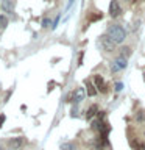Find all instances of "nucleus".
<instances>
[{
    "mask_svg": "<svg viewBox=\"0 0 145 150\" xmlns=\"http://www.w3.org/2000/svg\"><path fill=\"white\" fill-rule=\"evenodd\" d=\"M61 150H75V145L72 142H64L61 145Z\"/></svg>",
    "mask_w": 145,
    "mask_h": 150,
    "instance_id": "obj_13",
    "label": "nucleus"
},
{
    "mask_svg": "<svg viewBox=\"0 0 145 150\" xmlns=\"http://www.w3.org/2000/svg\"><path fill=\"white\" fill-rule=\"evenodd\" d=\"M73 2H75V0H69V3H67V9H69V8H72Z\"/></svg>",
    "mask_w": 145,
    "mask_h": 150,
    "instance_id": "obj_19",
    "label": "nucleus"
},
{
    "mask_svg": "<svg viewBox=\"0 0 145 150\" xmlns=\"http://www.w3.org/2000/svg\"><path fill=\"white\" fill-rule=\"evenodd\" d=\"M23 144H25V138H22V136H17V138H11V139L8 141V147H9V149H13V150H19Z\"/></svg>",
    "mask_w": 145,
    "mask_h": 150,
    "instance_id": "obj_4",
    "label": "nucleus"
},
{
    "mask_svg": "<svg viewBox=\"0 0 145 150\" xmlns=\"http://www.w3.org/2000/svg\"><path fill=\"white\" fill-rule=\"evenodd\" d=\"M97 111H98L97 105H92V106H91V108H89V110H87V112H86V119H87V120H91L92 117L97 114Z\"/></svg>",
    "mask_w": 145,
    "mask_h": 150,
    "instance_id": "obj_10",
    "label": "nucleus"
},
{
    "mask_svg": "<svg viewBox=\"0 0 145 150\" xmlns=\"http://www.w3.org/2000/svg\"><path fill=\"white\" fill-rule=\"evenodd\" d=\"M114 86H115L114 89H115V91H117V92H119V91H122V89H123V83H120V81H117V83L114 84Z\"/></svg>",
    "mask_w": 145,
    "mask_h": 150,
    "instance_id": "obj_15",
    "label": "nucleus"
},
{
    "mask_svg": "<svg viewBox=\"0 0 145 150\" xmlns=\"http://www.w3.org/2000/svg\"><path fill=\"white\" fill-rule=\"evenodd\" d=\"M50 25V19H44V21H42V27H44V28H47V27H49Z\"/></svg>",
    "mask_w": 145,
    "mask_h": 150,
    "instance_id": "obj_18",
    "label": "nucleus"
},
{
    "mask_svg": "<svg viewBox=\"0 0 145 150\" xmlns=\"http://www.w3.org/2000/svg\"><path fill=\"white\" fill-rule=\"evenodd\" d=\"M130 55H131V49H130V47H122V49H120V58L128 59Z\"/></svg>",
    "mask_w": 145,
    "mask_h": 150,
    "instance_id": "obj_11",
    "label": "nucleus"
},
{
    "mask_svg": "<svg viewBox=\"0 0 145 150\" xmlns=\"http://www.w3.org/2000/svg\"><path fill=\"white\" fill-rule=\"evenodd\" d=\"M144 81H145V72H144Z\"/></svg>",
    "mask_w": 145,
    "mask_h": 150,
    "instance_id": "obj_21",
    "label": "nucleus"
},
{
    "mask_svg": "<svg viewBox=\"0 0 145 150\" xmlns=\"http://www.w3.org/2000/svg\"><path fill=\"white\" fill-rule=\"evenodd\" d=\"M5 120H6V116H5V114H0V128H2V127H3Z\"/></svg>",
    "mask_w": 145,
    "mask_h": 150,
    "instance_id": "obj_17",
    "label": "nucleus"
},
{
    "mask_svg": "<svg viewBox=\"0 0 145 150\" xmlns=\"http://www.w3.org/2000/svg\"><path fill=\"white\" fill-rule=\"evenodd\" d=\"M126 64H128V63H126V59H125V58H120V56H119L117 59L112 61V64H111V70L115 74V72H119V70L125 69V67H126Z\"/></svg>",
    "mask_w": 145,
    "mask_h": 150,
    "instance_id": "obj_5",
    "label": "nucleus"
},
{
    "mask_svg": "<svg viewBox=\"0 0 145 150\" xmlns=\"http://www.w3.org/2000/svg\"><path fill=\"white\" fill-rule=\"evenodd\" d=\"M0 150H2V149H0Z\"/></svg>",
    "mask_w": 145,
    "mask_h": 150,
    "instance_id": "obj_23",
    "label": "nucleus"
},
{
    "mask_svg": "<svg viewBox=\"0 0 145 150\" xmlns=\"http://www.w3.org/2000/svg\"><path fill=\"white\" fill-rule=\"evenodd\" d=\"M86 94H87V96L89 97H94V96H95V94H97V89H95V86H94V84L91 83V81H89V80H86Z\"/></svg>",
    "mask_w": 145,
    "mask_h": 150,
    "instance_id": "obj_9",
    "label": "nucleus"
},
{
    "mask_svg": "<svg viewBox=\"0 0 145 150\" xmlns=\"http://www.w3.org/2000/svg\"><path fill=\"white\" fill-rule=\"evenodd\" d=\"M84 96H86V91L84 88H77L75 91L67 97V102H73V103H80L84 100Z\"/></svg>",
    "mask_w": 145,
    "mask_h": 150,
    "instance_id": "obj_2",
    "label": "nucleus"
},
{
    "mask_svg": "<svg viewBox=\"0 0 145 150\" xmlns=\"http://www.w3.org/2000/svg\"><path fill=\"white\" fill-rule=\"evenodd\" d=\"M100 45H101V49L106 50V52H114V49H115V42L112 41L109 36H103L100 39Z\"/></svg>",
    "mask_w": 145,
    "mask_h": 150,
    "instance_id": "obj_3",
    "label": "nucleus"
},
{
    "mask_svg": "<svg viewBox=\"0 0 145 150\" xmlns=\"http://www.w3.org/2000/svg\"><path fill=\"white\" fill-rule=\"evenodd\" d=\"M94 81H95V86L98 88V91L100 92H103V94H106V86H105V80H103V77L101 75H95L94 77Z\"/></svg>",
    "mask_w": 145,
    "mask_h": 150,
    "instance_id": "obj_7",
    "label": "nucleus"
},
{
    "mask_svg": "<svg viewBox=\"0 0 145 150\" xmlns=\"http://www.w3.org/2000/svg\"><path fill=\"white\" fill-rule=\"evenodd\" d=\"M6 25H8V19L0 14V31H3L5 28H6Z\"/></svg>",
    "mask_w": 145,
    "mask_h": 150,
    "instance_id": "obj_12",
    "label": "nucleus"
},
{
    "mask_svg": "<svg viewBox=\"0 0 145 150\" xmlns=\"http://www.w3.org/2000/svg\"><path fill=\"white\" fill-rule=\"evenodd\" d=\"M131 2H134V0H131Z\"/></svg>",
    "mask_w": 145,
    "mask_h": 150,
    "instance_id": "obj_22",
    "label": "nucleus"
},
{
    "mask_svg": "<svg viewBox=\"0 0 145 150\" xmlns=\"http://www.w3.org/2000/svg\"><path fill=\"white\" fill-rule=\"evenodd\" d=\"M98 19H101V14H95V16H94V14H92V16L91 17H89V21H98Z\"/></svg>",
    "mask_w": 145,
    "mask_h": 150,
    "instance_id": "obj_16",
    "label": "nucleus"
},
{
    "mask_svg": "<svg viewBox=\"0 0 145 150\" xmlns=\"http://www.w3.org/2000/svg\"><path fill=\"white\" fill-rule=\"evenodd\" d=\"M108 36H109L115 44H120V42L125 41L126 35H125V30L120 25H111L109 28H108Z\"/></svg>",
    "mask_w": 145,
    "mask_h": 150,
    "instance_id": "obj_1",
    "label": "nucleus"
},
{
    "mask_svg": "<svg viewBox=\"0 0 145 150\" xmlns=\"http://www.w3.org/2000/svg\"><path fill=\"white\" fill-rule=\"evenodd\" d=\"M14 6H16V2H14V0H3L2 2V9L5 13H13Z\"/></svg>",
    "mask_w": 145,
    "mask_h": 150,
    "instance_id": "obj_8",
    "label": "nucleus"
},
{
    "mask_svg": "<svg viewBox=\"0 0 145 150\" xmlns=\"http://www.w3.org/2000/svg\"><path fill=\"white\" fill-rule=\"evenodd\" d=\"M122 13V8H120V5L117 0H111V3H109V14H111V17H119V14Z\"/></svg>",
    "mask_w": 145,
    "mask_h": 150,
    "instance_id": "obj_6",
    "label": "nucleus"
},
{
    "mask_svg": "<svg viewBox=\"0 0 145 150\" xmlns=\"http://www.w3.org/2000/svg\"><path fill=\"white\" fill-rule=\"evenodd\" d=\"M136 119H137V122H142V120L145 119V112H144V111H139V112H137V117H136Z\"/></svg>",
    "mask_w": 145,
    "mask_h": 150,
    "instance_id": "obj_14",
    "label": "nucleus"
},
{
    "mask_svg": "<svg viewBox=\"0 0 145 150\" xmlns=\"http://www.w3.org/2000/svg\"><path fill=\"white\" fill-rule=\"evenodd\" d=\"M98 117H100V119H103V117H105V111H101L100 114H98Z\"/></svg>",
    "mask_w": 145,
    "mask_h": 150,
    "instance_id": "obj_20",
    "label": "nucleus"
}]
</instances>
